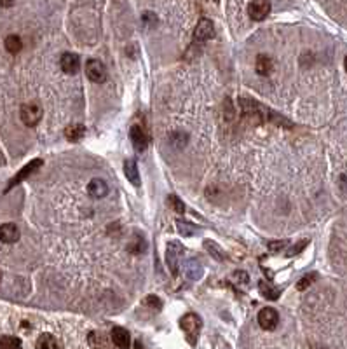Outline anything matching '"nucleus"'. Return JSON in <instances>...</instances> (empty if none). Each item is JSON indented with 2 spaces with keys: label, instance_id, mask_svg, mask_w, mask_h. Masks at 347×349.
Returning a JSON list of instances; mask_svg holds the SVG:
<instances>
[{
  "label": "nucleus",
  "instance_id": "f257e3e1",
  "mask_svg": "<svg viewBox=\"0 0 347 349\" xmlns=\"http://www.w3.org/2000/svg\"><path fill=\"white\" fill-rule=\"evenodd\" d=\"M239 105H241L243 115L253 124L274 123V124H278V126H286V128L293 126V124H291L288 119H285L281 113H276L274 110L263 107V105H260V103H257V101H253V100H248V98H239Z\"/></svg>",
  "mask_w": 347,
  "mask_h": 349
},
{
  "label": "nucleus",
  "instance_id": "f03ea898",
  "mask_svg": "<svg viewBox=\"0 0 347 349\" xmlns=\"http://www.w3.org/2000/svg\"><path fill=\"white\" fill-rule=\"evenodd\" d=\"M180 327H181V330L185 332V335H187L188 342L194 346L197 337H199V333H201V327H203L201 318L197 316L196 313H188V315H185L183 318H181Z\"/></svg>",
  "mask_w": 347,
  "mask_h": 349
},
{
  "label": "nucleus",
  "instance_id": "7ed1b4c3",
  "mask_svg": "<svg viewBox=\"0 0 347 349\" xmlns=\"http://www.w3.org/2000/svg\"><path fill=\"white\" fill-rule=\"evenodd\" d=\"M44 164V161L42 159H33V161H30L28 164H25V166L21 168V170L16 173V176H13V178L9 180V183H7V187H6V192H9L13 187H16L18 183H21L23 180H26L31 173H35V171L38 170V168Z\"/></svg>",
  "mask_w": 347,
  "mask_h": 349
},
{
  "label": "nucleus",
  "instance_id": "20e7f679",
  "mask_svg": "<svg viewBox=\"0 0 347 349\" xmlns=\"http://www.w3.org/2000/svg\"><path fill=\"white\" fill-rule=\"evenodd\" d=\"M183 255V246L178 241H171L166 248V262L168 267L171 270L173 276H178V267H180V258Z\"/></svg>",
  "mask_w": 347,
  "mask_h": 349
},
{
  "label": "nucleus",
  "instance_id": "39448f33",
  "mask_svg": "<svg viewBox=\"0 0 347 349\" xmlns=\"http://www.w3.org/2000/svg\"><path fill=\"white\" fill-rule=\"evenodd\" d=\"M19 115H21L23 124H26L28 128H33L41 123L42 119V108L38 107L37 103H26L21 107L19 110Z\"/></svg>",
  "mask_w": 347,
  "mask_h": 349
},
{
  "label": "nucleus",
  "instance_id": "423d86ee",
  "mask_svg": "<svg viewBox=\"0 0 347 349\" xmlns=\"http://www.w3.org/2000/svg\"><path fill=\"white\" fill-rule=\"evenodd\" d=\"M279 323V315L274 307H263L262 311L258 313V325L267 332H272L278 328Z\"/></svg>",
  "mask_w": 347,
  "mask_h": 349
},
{
  "label": "nucleus",
  "instance_id": "0eeeda50",
  "mask_svg": "<svg viewBox=\"0 0 347 349\" xmlns=\"http://www.w3.org/2000/svg\"><path fill=\"white\" fill-rule=\"evenodd\" d=\"M86 75L89 81L96 82V84H103L106 81V68L100 60H89L86 63Z\"/></svg>",
  "mask_w": 347,
  "mask_h": 349
},
{
  "label": "nucleus",
  "instance_id": "6e6552de",
  "mask_svg": "<svg viewBox=\"0 0 347 349\" xmlns=\"http://www.w3.org/2000/svg\"><path fill=\"white\" fill-rule=\"evenodd\" d=\"M271 13V2L269 0H251L248 6V14L253 21H262L269 16Z\"/></svg>",
  "mask_w": 347,
  "mask_h": 349
},
{
  "label": "nucleus",
  "instance_id": "1a4fd4ad",
  "mask_svg": "<svg viewBox=\"0 0 347 349\" xmlns=\"http://www.w3.org/2000/svg\"><path fill=\"white\" fill-rule=\"evenodd\" d=\"M129 136H131V142H133V147H135L136 152H143L145 148L148 147V142H150V138H148L147 131H145V128L138 126L135 124L131 129H129Z\"/></svg>",
  "mask_w": 347,
  "mask_h": 349
},
{
  "label": "nucleus",
  "instance_id": "9d476101",
  "mask_svg": "<svg viewBox=\"0 0 347 349\" xmlns=\"http://www.w3.org/2000/svg\"><path fill=\"white\" fill-rule=\"evenodd\" d=\"M213 37H215V26H213V23L210 19L203 18L197 23V26L194 30V38L199 42H204V41H210Z\"/></svg>",
  "mask_w": 347,
  "mask_h": 349
},
{
  "label": "nucleus",
  "instance_id": "9b49d317",
  "mask_svg": "<svg viewBox=\"0 0 347 349\" xmlns=\"http://www.w3.org/2000/svg\"><path fill=\"white\" fill-rule=\"evenodd\" d=\"M60 66L65 73H77L81 68V58L73 53H65L60 58Z\"/></svg>",
  "mask_w": 347,
  "mask_h": 349
},
{
  "label": "nucleus",
  "instance_id": "f8f14e48",
  "mask_svg": "<svg viewBox=\"0 0 347 349\" xmlns=\"http://www.w3.org/2000/svg\"><path fill=\"white\" fill-rule=\"evenodd\" d=\"M19 239V229L14 223H4L0 225V241L6 243V245H11V243H16Z\"/></svg>",
  "mask_w": 347,
  "mask_h": 349
},
{
  "label": "nucleus",
  "instance_id": "ddd939ff",
  "mask_svg": "<svg viewBox=\"0 0 347 349\" xmlns=\"http://www.w3.org/2000/svg\"><path fill=\"white\" fill-rule=\"evenodd\" d=\"M88 192H89L91 198L101 199V198H105V196L108 194V185H106L105 180H101V178H93V180L89 182V185H88Z\"/></svg>",
  "mask_w": 347,
  "mask_h": 349
},
{
  "label": "nucleus",
  "instance_id": "4468645a",
  "mask_svg": "<svg viewBox=\"0 0 347 349\" xmlns=\"http://www.w3.org/2000/svg\"><path fill=\"white\" fill-rule=\"evenodd\" d=\"M255 68H257V73L262 77H267L272 73V68H274V63H272V60L269 56H265V54H258L257 56V61H255Z\"/></svg>",
  "mask_w": 347,
  "mask_h": 349
},
{
  "label": "nucleus",
  "instance_id": "2eb2a0df",
  "mask_svg": "<svg viewBox=\"0 0 347 349\" xmlns=\"http://www.w3.org/2000/svg\"><path fill=\"white\" fill-rule=\"evenodd\" d=\"M110 335H112V340H113V344H115L117 347H128L129 346V339H131V337H129V332L126 330V328H122V327H113L112 328V333H110Z\"/></svg>",
  "mask_w": 347,
  "mask_h": 349
},
{
  "label": "nucleus",
  "instance_id": "dca6fc26",
  "mask_svg": "<svg viewBox=\"0 0 347 349\" xmlns=\"http://www.w3.org/2000/svg\"><path fill=\"white\" fill-rule=\"evenodd\" d=\"M185 274H187L188 280H192V281L199 280V278L203 276V264H201L197 258H190V260H187V264H185Z\"/></svg>",
  "mask_w": 347,
  "mask_h": 349
},
{
  "label": "nucleus",
  "instance_id": "f3484780",
  "mask_svg": "<svg viewBox=\"0 0 347 349\" xmlns=\"http://www.w3.org/2000/svg\"><path fill=\"white\" fill-rule=\"evenodd\" d=\"M124 173L128 176V180L133 183L135 187L140 185V173H138V166L135 159H128L124 163Z\"/></svg>",
  "mask_w": 347,
  "mask_h": 349
},
{
  "label": "nucleus",
  "instance_id": "a211bd4d",
  "mask_svg": "<svg viewBox=\"0 0 347 349\" xmlns=\"http://www.w3.org/2000/svg\"><path fill=\"white\" fill-rule=\"evenodd\" d=\"M84 135H86V128L82 124H72V126L65 129V136L70 142H79V140H82Z\"/></svg>",
  "mask_w": 347,
  "mask_h": 349
},
{
  "label": "nucleus",
  "instance_id": "6ab92c4d",
  "mask_svg": "<svg viewBox=\"0 0 347 349\" xmlns=\"http://www.w3.org/2000/svg\"><path fill=\"white\" fill-rule=\"evenodd\" d=\"M258 290H260V293L265 297V299H271V300H276L279 295H281V292H279L278 288H274V286L265 283V281H260Z\"/></svg>",
  "mask_w": 347,
  "mask_h": 349
},
{
  "label": "nucleus",
  "instance_id": "aec40b11",
  "mask_svg": "<svg viewBox=\"0 0 347 349\" xmlns=\"http://www.w3.org/2000/svg\"><path fill=\"white\" fill-rule=\"evenodd\" d=\"M6 49L9 51L11 54H18L19 51L23 49V41L18 35H9V37L6 38Z\"/></svg>",
  "mask_w": 347,
  "mask_h": 349
},
{
  "label": "nucleus",
  "instance_id": "412c9836",
  "mask_svg": "<svg viewBox=\"0 0 347 349\" xmlns=\"http://www.w3.org/2000/svg\"><path fill=\"white\" fill-rule=\"evenodd\" d=\"M145 248H147V243H145V239L143 236H138V234H135V238H133V241L129 243L128 245V250L131 253H141V252H145Z\"/></svg>",
  "mask_w": 347,
  "mask_h": 349
},
{
  "label": "nucleus",
  "instance_id": "4be33fe9",
  "mask_svg": "<svg viewBox=\"0 0 347 349\" xmlns=\"http://www.w3.org/2000/svg\"><path fill=\"white\" fill-rule=\"evenodd\" d=\"M37 347L38 349H56L58 342L54 340V337L51 333H42L41 339L37 340Z\"/></svg>",
  "mask_w": 347,
  "mask_h": 349
},
{
  "label": "nucleus",
  "instance_id": "5701e85b",
  "mask_svg": "<svg viewBox=\"0 0 347 349\" xmlns=\"http://www.w3.org/2000/svg\"><path fill=\"white\" fill-rule=\"evenodd\" d=\"M168 205L173 211H176V213H185V205L178 196H175V194L168 196Z\"/></svg>",
  "mask_w": 347,
  "mask_h": 349
},
{
  "label": "nucleus",
  "instance_id": "b1692460",
  "mask_svg": "<svg viewBox=\"0 0 347 349\" xmlns=\"http://www.w3.org/2000/svg\"><path fill=\"white\" fill-rule=\"evenodd\" d=\"M176 227H178V232L181 236H192V234H196V225H192V223L188 222H181V220H176Z\"/></svg>",
  "mask_w": 347,
  "mask_h": 349
},
{
  "label": "nucleus",
  "instance_id": "393cba45",
  "mask_svg": "<svg viewBox=\"0 0 347 349\" xmlns=\"http://www.w3.org/2000/svg\"><path fill=\"white\" fill-rule=\"evenodd\" d=\"M204 248H206L208 252H210V253L213 255V257L216 258V260L222 262L223 258H225V255H223L222 248H218V246H216L215 243H211V241H204Z\"/></svg>",
  "mask_w": 347,
  "mask_h": 349
},
{
  "label": "nucleus",
  "instance_id": "a878e982",
  "mask_svg": "<svg viewBox=\"0 0 347 349\" xmlns=\"http://www.w3.org/2000/svg\"><path fill=\"white\" fill-rule=\"evenodd\" d=\"M19 346H21V340L16 339V337H11V335L2 337V340H0V347H4V349H13V347H19Z\"/></svg>",
  "mask_w": 347,
  "mask_h": 349
},
{
  "label": "nucleus",
  "instance_id": "bb28decb",
  "mask_svg": "<svg viewBox=\"0 0 347 349\" xmlns=\"http://www.w3.org/2000/svg\"><path fill=\"white\" fill-rule=\"evenodd\" d=\"M318 278V274L316 273H311V274H305V276L302 278L300 281H298V285H297V288L298 290H305L307 286H311L314 283V280Z\"/></svg>",
  "mask_w": 347,
  "mask_h": 349
},
{
  "label": "nucleus",
  "instance_id": "cd10ccee",
  "mask_svg": "<svg viewBox=\"0 0 347 349\" xmlns=\"http://www.w3.org/2000/svg\"><path fill=\"white\" fill-rule=\"evenodd\" d=\"M145 304L152 305L153 309H161V307H163V302H161L159 297H156V295H148L147 299H145Z\"/></svg>",
  "mask_w": 347,
  "mask_h": 349
},
{
  "label": "nucleus",
  "instance_id": "c85d7f7f",
  "mask_svg": "<svg viewBox=\"0 0 347 349\" xmlns=\"http://www.w3.org/2000/svg\"><path fill=\"white\" fill-rule=\"evenodd\" d=\"M307 243H309V241H307V239H303L302 243H298L297 246H293V248H291L290 252H288V255H290V257H291V255L298 253V252H300V250H303V248H305V245H307Z\"/></svg>",
  "mask_w": 347,
  "mask_h": 349
},
{
  "label": "nucleus",
  "instance_id": "c756f323",
  "mask_svg": "<svg viewBox=\"0 0 347 349\" xmlns=\"http://www.w3.org/2000/svg\"><path fill=\"white\" fill-rule=\"evenodd\" d=\"M286 246V241H278V243H269V250H272V252H278V250L285 248Z\"/></svg>",
  "mask_w": 347,
  "mask_h": 349
},
{
  "label": "nucleus",
  "instance_id": "7c9ffc66",
  "mask_svg": "<svg viewBox=\"0 0 347 349\" xmlns=\"http://www.w3.org/2000/svg\"><path fill=\"white\" fill-rule=\"evenodd\" d=\"M143 21H147V23H152V25H156V23H157V18L153 16L152 13H145V14H143Z\"/></svg>",
  "mask_w": 347,
  "mask_h": 349
},
{
  "label": "nucleus",
  "instance_id": "2f4dec72",
  "mask_svg": "<svg viewBox=\"0 0 347 349\" xmlns=\"http://www.w3.org/2000/svg\"><path fill=\"white\" fill-rule=\"evenodd\" d=\"M14 4V0H0V6L2 7H11Z\"/></svg>",
  "mask_w": 347,
  "mask_h": 349
},
{
  "label": "nucleus",
  "instance_id": "473e14b6",
  "mask_svg": "<svg viewBox=\"0 0 347 349\" xmlns=\"http://www.w3.org/2000/svg\"><path fill=\"white\" fill-rule=\"evenodd\" d=\"M344 66H345V70H347V56H345V60H344Z\"/></svg>",
  "mask_w": 347,
  "mask_h": 349
},
{
  "label": "nucleus",
  "instance_id": "72a5a7b5",
  "mask_svg": "<svg viewBox=\"0 0 347 349\" xmlns=\"http://www.w3.org/2000/svg\"><path fill=\"white\" fill-rule=\"evenodd\" d=\"M213 2H218V0H213Z\"/></svg>",
  "mask_w": 347,
  "mask_h": 349
}]
</instances>
